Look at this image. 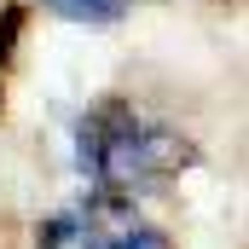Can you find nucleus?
Here are the masks:
<instances>
[{
    "instance_id": "nucleus-1",
    "label": "nucleus",
    "mask_w": 249,
    "mask_h": 249,
    "mask_svg": "<svg viewBox=\"0 0 249 249\" xmlns=\"http://www.w3.org/2000/svg\"><path fill=\"white\" fill-rule=\"evenodd\" d=\"M197 162H203V151L186 127L145 110L127 93H105L75 116V168H81L87 191H99V197L133 203V197L168 191Z\"/></svg>"
},
{
    "instance_id": "nucleus-2",
    "label": "nucleus",
    "mask_w": 249,
    "mask_h": 249,
    "mask_svg": "<svg viewBox=\"0 0 249 249\" xmlns=\"http://www.w3.org/2000/svg\"><path fill=\"white\" fill-rule=\"evenodd\" d=\"M41 6L58 12V18H70V23H93V29H105V23L127 18L133 0H41Z\"/></svg>"
},
{
    "instance_id": "nucleus-3",
    "label": "nucleus",
    "mask_w": 249,
    "mask_h": 249,
    "mask_svg": "<svg viewBox=\"0 0 249 249\" xmlns=\"http://www.w3.org/2000/svg\"><path fill=\"white\" fill-rule=\"evenodd\" d=\"M105 249H174V238H168V232H157V226H145V220H127Z\"/></svg>"
}]
</instances>
